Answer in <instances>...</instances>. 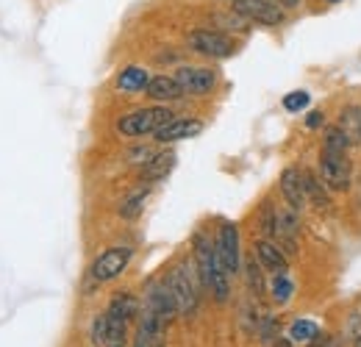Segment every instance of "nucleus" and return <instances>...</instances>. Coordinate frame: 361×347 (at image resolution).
Returning a JSON list of instances; mask_svg holds the SVG:
<instances>
[{
    "instance_id": "26",
    "label": "nucleus",
    "mask_w": 361,
    "mask_h": 347,
    "mask_svg": "<svg viewBox=\"0 0 361 347\" xmlns=\"http://www.w3.org/2000/svg\"><path fill=\"white\" fill-rule=\"evenodd\" d=\"M319 123H322V114H319V111H314V114L306 120V126H309V128H319Z\"/></svg>"
},
{
    "instance_id": "3",
    "label": "nucleus",
    "mask_w": 361,
    "mask_h": 347,
    "mask_svg": "<svg viewBox=\"0 0 361 347\" xmlns=\"http://www.w3.org/2000/svg\"><path fill=\"white\" fill-rule=\"evenodd\" d=\"M319 178L331 192H348L350 181H353V164L348 159V150L322 147V153H319Z\"/></svg>"
},
{
    "instance_id": "10",
    "label": "nucleus",
    "mask_w": 361,
    "mask_h": 347,
    "mask_svg": "<svg viewBox=\"0 0 361 347\" xmlns=\"http://www.w3.org/2000/svg\"><path fill=\"white\" fill-rule=\"evenodd\" d=\"M281 195H283V200L289 203V209H295V212H303V209H306L309 197H306L303 170H298V167H286V170L281 173Z\"/></svg>"
},
{
    "instance_id": "8",
    "label": "nucleus",
    "mask_w": 361,
    "mask_h": 347,
    "mask_svg": "<svg viewBox=\"0 0 361 347\" xmlns=\"http://www.w3.org/2000/svg\"><path fill=\"white\" fill-rule=\"evenodd\" d=\"M217 256L228 269V275L242 269V253H239V228L233 222H223L217 231Z\"/></svg>"
},
{
    "instance_id": "5",
    "label": "nucleus",
    "mask_w": 361,
    "mask_h": 347,
    "mask_svg": "<svg viewBox=\"0 0 361 347\" xmlns=\"http://www.w3.org/2000/svg\"><path fill=\"white\" fill-rule=\"evenodd\" d=\"M186 44L195 53L206 56V59H228L236 50V44H233L231 37H226L223 31H212V28H195V31H189L186 34Z\"/></svg>"
},
{
    "instance_id": "6",
    "label": "nucleus",
    "mask_w": 361,
    "mask_h": 347,
    "mask_svg": "<svg viewBox=\"0 0 361 347\" xmlns=\"http://www.w3.org/2000/svg\"><path fill=\"white\" fill-rule=\"evenodd\" d=\"M131 256H134L131 248H109V250H103L92 264V278L100 281V284L114 281L117 275L126 272V267L131 264Z\"/></svg>"
},
{
    "instance_id": "22",
    "label": "nucleus",
    "mask_w": 361,
    "mask_h": 347,
    "mask_svg": "<svg viewBox=\"0 0 361 347\" xmlns=\"http://www.w3.org/2000/svg\"><path fill=\"white\" fill-rule=\"evenodd\" d=\"M322 147H331V150H348L350 142L345 139V133L336 128V126H325V130H322Z\"/></svg>"
},
{
    "instance_id": "25",
    "label": "nucleus",
    "mask_w": 361,
    "mask_h": 347,
    "mask_svg": "<svg viewBox=\"0 0 361 347\" xmlns=\"http://www.w3.org/2000/svg\"><path fill=\"white\" fill-rule=\"evenodd\" d=\"M272 3H275V6H281L283 11H286V8H298V6H300V0H272Z\"/></svg>"
},
{
    "instance_id": "23",
    "label": "nucleus",
    "mask_w": 361,
    "mask_h": 347,
    "mask_svg": "<svg viewBox=\"0 0 361 347\" xmlns=\"http://www.w3.org/2000/svg\"><path fill=\"white\" fill-rule=\"evenodd\" d=\"M309 103H312V97H309V92H303V89H298V92H289V95L283 97V109H286V111H292V114L303 111Z\"/></svg>"
},
{
    "instance_id": "13",
    "label": "nucleus",
    "mask_w": 361,
    "mask_h": 347,
    "mask_svg": "<svg viewBox=\"0 0 361 347\" xmlns=\"http://www.w3.org/2000/svg\"><path fill=\"white\" fill-rule=\"evenodd\" d=\"M145 92H147V97H153L159 103H170V100L183 97V89L176 81V75H156V78H150V84H147Z\"/></svg>"
},
{
    "instance_id": "18",
    "label": "nucleus",
    "mask_w": 361,
    "mask_h": 347,
    "mask_svg": "<svg viewBox=\"0 0 361 347\" xmlns=\"http://www.w3.org/2000/svg\"><path fill=\"white\" fill-rule=\"evenodd\" d=\"M317 334H319V325L312 322V319H295L292 322V328H289V339L292 342H312Z\"/></svg>"
},
{
    "instance_id": "1",
    "label": "nucleus",
    "mask_w": 361,
    "mask_h": 347,
    "mask_svg": "<svg viewBox=\"0 0 361 347\" xmlns=\"http://www.w3.org/2000/svg\"><path fill=\"white\" fill-rule=\"evenodd\" d=\"M195 269H197V264L180 261L164 278L170 292H173V298H176V303H178V314H183V317H192L197 311V305H200V286L203 284H197Z\"/></svg>"
},
{
    "instance_id": "19",
    "label": "nucleus",
    "mask_w": 361,
    "mask_h": 347,
    "mask_svg": "<svg viewBox=\"0 0 361 347\" xmlns=\"http://www.w3.org/2000/svg\"><path fill=\"white\" fill-rule=\"evenodd\" d=\"M262 261L259 259H250L245 264V275H247V286L253 295H264V275H262Z\"/></svg>"
},
{
    "instance_id": "24",
    "label": "nucleus",
    "mask_w": 361,
    "mask_h": 347,
    "mask_svg": "<svg viewBox=\"0 0 361 347\" xmlns=\"http://www.w3.org/2000/svg\"><path fill=\"white\" fill-rule=\"evenodd\" d=\"M309 347H331V336H328V334H322V331H319V334H317L314 339H312V342H309Z\"/></svg>"
},
{
    "instance_id": "12",
    "label": "nucleus",
    "mask_w": 361,
    "mask_h": 347,
    "mask_svg": "<svg viewBox=\"0 0 361 347\" xmlns=\"http://www.w3.org/2000/svg\"><path fill=\"white\" fill-rule=\"evenodd\" d=\"M203 130V123L200 120H173V123H167L164 128H159L153 136L159 139V142H164V145H173V142H180V139H192V136H197Z\"/></svg>"
},
{
    "instance_id": "17",
    "label": "nucleus",
    "mask_w": 361,
    "mask_h": 347,
    "mask_svg": "<svg viewBox=\"0 0 361 347\" xmlns=\"http://www.w3.org/2000/svg\"><path fill=\"white\" fill-rule=\"evenodd\" d=\"M303 183H306V197L314 203L317 209H331V197H328L325 183H322V178H319V175L303 170Z\"/></svg>"
},
{
    "instance_id": "7",
    "label": "nucleus",
    "mask_w": 361,
    "mask_h": 347,
    "mask_svg": "<svg viewBox=\"0 0 361 347\" xmlns=\"http://www.w3.org/2000/svg\"><path fill=\"white\" fill-rule=\"evenodd\" d=\"M231 8L245 17V20H253V23H262V25H281L283 23V8L275 6L272 0H231Z\"/></svg>"
},
{
    "instance_id": "29",
    "label": "nucleus",
    "mask_w": 361,
    "mask_h": 347,
    "mask_svg": "<svg viewBox=\"0 0 361 347\" xmlns=\"http://www.w3.org/2000/svg\"><path fill=\"white\" fill-rule=\"evenodd\" d=\"M328 3H339V0H328Z\"/></svg>"
},
{
    "instance_id": "2",
    "label": "nucleus",
    "mask_w": 361,
    "mask_h": 347,
    "mask_svg": "<svg viewBox=\"0 0 361 347\" xmlns=\"http://www.w3.org/2000/svg\"><path fill=\"white\" fill-rule=\"evenodd\" d=\"M176 114L167 109V106H150V109H136L131 114L120 117L117 120V133L120 136H128V139H136V136H147V133H156L159 128H164L167 123H173Z\"/></svg>"
},
{
    "instance_id": "15",
    "label": "nucleus",
    "mask_w": 361,
    "mask_h": 347,
    "mask_svg": "<svg viewBox=\"0 0 361 347\" xmlns=\"http://www.w3.org/2000/svg\"><path fill=\"white\" fill-rule=\"evenodd\" d=\"M336 128L345 133V139L353 145H361V109L359 106H348L342 109L339 120H336Z\"/></svg>"
},
{
    "instance_id": "9",
    "label": "nucleus",
    "mask_w": 361,
    "mask_h": 347,
    "mask_svg": "<svg viewBox=\"0 0 361 347\" xmlns=\"http://www.w3.org/2000/svg\"><path fill=\"white\" fill-rule=\"evenodd\" d=\"M176 81L180 84L183 95H209L217 87V73L206 67H178Z\"/></svg>"
},
{
    "instance_id": "27",
    "label": "nucleus",
    "mask_w": 361,
    "mask_h": 347,
    "mask_svg": "<svg viewBox=\"0 0 361 347\" xmlns=\"http://www.w3.org/2000/svg\"><path fill=\"white\" fill-rule=\"evenodd\" d=\"M272 347H292V339H281V336H278V339H275V345Z\"/></svg>"
},
{
    "instance_id": "4",
    "label": "nucleus",
    "mask_w": 361,
    "mask_h": 347,
    "mask_svg": "<svg viewBox=\"0 0 361 347\" xmlns=\"http://www.w3.org/2000/svg\"><path fill=\"white\" fill-rule=\"evenodd\" d=\"M128 322L131 319H126L117 311L106 308L92 325V342L97 347H126V342H128Z\"/></svg>"
},
{
    "instance_id": "11",
    "label": "nucleus",
    "mask_w": 361,
    "mask_h": 347,
    "mask_svg": "<svg viewBox=\"0 0 361 347\" xmlns=\"http://www.w3.org/2000/svg\"><path fill=\"white\" fill-rule=\"evenodd\" d=\"M256 259L262 261V267L267 272H275V275H286V269H289L286 253L278 245H272L270 239H259L256 242Z\"/></svg>"
},
{
    "instance_id": "14",
    "label": "nucleus",
    "mask_w": 361,
    "mask_h": 347,
    "mask_svg": "<svg viewBox=\"0 0 361 347\" xmlns=\"http://www.w3.org/2000/svg\"><path fill=\"white\" fill-rule=\"evenodd\" d=\"M173 167H176V150H161V153L150 156V162H145L142 178L145 181H161V178L170 175Z\"/></svg>"
},
{
    "instance_id": "20",
    "label": "nucleus",
    "mask_w": 361,
    "mask_h": 347,
    "mask_svg": "<svg viewBox=\"0 0 361 347\" xmlns=\"http://www.w3.org/2000/svg\"><path fill=\"white\" fill-rule=\"evenodd\" d=\"M145 200H147V189H139V192H134L123 206H120V217L126 219H136L139 214H142V209H145Z\"/></svg>"
},
{
    "instance_id": "28",
    "label": "nucleus",
    "mask_w": 361,
    "mask_h": 347,
    "mask_svg": "<svg viewBox=\"0 0 361 347\" xmlns=\"http://www.w3.org/2000/svg\"><path fill=\"white\" fill-rule=\"evenodd\" d=\"M353 347H361V331L356 334V345H353Z\"/></svg>"
},
{
    "instance_id": "21",
    "label": "nucleus",
    "mask_w": 361,
    "mask_h": 347,
    "mask_svg": "<svg viewBox=\"0 0 361 347\" xmlns=\"http://www.w3.org/2000/svg\"><path fill=\"white\" fill-rule=\"evenodd\" d=\"M292 295H295V284L286 275H275L272 278V298H275V303H289Z\"/></svg>"
},
{
    "instance_id": "16",
    "label": "nucleus",
    "mask_w": 361,
    "mask_h": 347,
    "mask_svg": "<svg viewBox=\"0 0 361 347\" xmlns=\"http://www.w3.org/2000/svg\"><path fill=\"white\" fill-rule=\"evenodd\" d=\"M147 84H150V75L145 67H126L117 75V89H123V92H145Z\"/></svg>"
}]
</instances>
